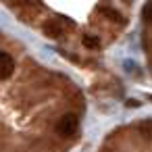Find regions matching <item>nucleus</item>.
I'll use <instances>...</instances> for the list:
<instances>
[{
  "mask_svg": "<svg viewBox=\"0 0 152 152\" xmlns=\"http://www.w3.org/2000/svg\"><path fill=\"white\" fill-rule=\"evenodd\" d=\"M77 127H79L77 115L69 113V115H63V117L58 119V123H56V133L63 135V137H71V135H75Z\"/></svg>",
  "mask_w": 152,
  "mask_h": 152,
  "instance_id": "1",
  "label": "nucleus"
},
{
  "mask_svg": "<svg viewBox=\"0 0 152 152\" xmlns=\"http://www.w3.org/2000/svg\"><path fill=\"white\" fill-rule=\"evenodd\" d=\"M13 71H15L13 56L0 50V81H2V79H9V77L13 75Z\"/></svg>",
  "mask_w": 152,
  "mask_h": 152,
  "instance_id": "2",
  "label": "nucleus"
},
{
  "mask_svg": "<svg viewBox=\"0 0 152 152\" xmlns=\"http://www.w3.org/2000/svg\"><path fill=\"white\" fill-rule=\"evenodd\" d=\"M83 46H86V48H90V50H94V48H98V46H100V42H98V38L86 36V38H83Z\"/></svg>",
  "mask_w": 152,
  "mask_h": 152,
  "instance_id": "3",
  "label": "nucleus"
},
{
  "mask_svg": "<svg viewBox=\"0 0 152 152\" xmlns=\"http://www.w3.org/2000/svg\"><path fill=\"white\" fill-rule=\"evenodd\" d=\"M144 19H146L148 23H152V2L144 7Z\"/></svg>",
  "mask_w": 152,
  "mask_h": 152,
  "instance_id": "4",
  "label": "nucleus"
}]
</instances>
